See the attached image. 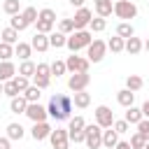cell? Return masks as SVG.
I'll list each match as a JSON object with an SVG mask.
<instances>
[{
	"mask_svg": "<svg viewBox=\"0 0 149 149\" xmlns=\"http://www.w3.org/2000/svg\"><path fill=\"white\" fill-rule=\"evenodd\" d=\"M0 37H2V42H7V44H16V42H19V30H14V28L9 26V28H5V30L0 33Z\"/></svg>",
	"mask_w": 149,
	"mask_h": 149,
	"instance_id": "28",
	"label": "cell"
},
{
	"mask_svg": "<svg viewBox=\"0 0 149 149\" xmlns=\"http://www.w3.org/2000/svg\"><path fill=\"white\" fill-rule=\"evenodd\" d=\"M9 142H12V140H9L7 135H5V137H0V149H12V144H9Z\"/></svg>",
	"mask_w": 149,
	"mask_h": 149,
	"instance_id": "48",
	"label": "cell"
},
{
	"mask_svg": "<svg viewBox=\"0 0 149 149\" xmlns=\"http://www.w3.org/2000/svg\"><path fill=\"white\" fill-rule=\"evenodd\" d=\"M0 95H2V81H0Z\"/></svg>",
	"mask_w": 149,
	"mask_h": 149,
	"instance_id": "53",
	"label": "cell"
},
{
	"mask_svg": "<svg viewBox=\"0 0 149 149\" xmlns=\"http://www.w3.org/2000/svg\"><path fill=\"white\" fill-rule=\"evenodd\" d=\"M40 95H42V88H37L35 84H30L26 91H23V98L28 102H40Z\"/></svg>",
	"mask_w": 149,
	"mask_h": 149,
	"instance_id": "26",
	"label": "cell"
},
{
	"mask_svg": "<svg viewBox=\"0 0 149 149\" xmlns=\"http://www.w3.org/2000/svg\"><path fill=\"white\" fill-rule=\"evenodd\" d=\"M114 14L123 21H130V19L137 16V5L133 0H116L114 2Z\"/></svg>",
	"mask_w": 149,
	"mask_h": 149,
	"instance_id": "4",
	"label": "cell"
},
{
	"mask_svg": "<svg viewBox=\"0 0 149 149\" xmlns=\"http://www.w3.org/2000/svg\"><path fill=\"white\" fill-rule=\"evenodd\" d=\"M21 16L28 21V26H33V23L37 21V9H35V7H26V9L21 12Z\"/></svg>",
	"mask_w": 149,
	"mask_h": 149,
	"instance_id": "39",
	"label": "cell"
},
{
	"mask_svg": "<svg viewBox=\"0 0 149 149\" xmlns=\"http://www.w3.org/2000/svg\"><path fill=\"white\" fill-rule=\"evenodd\" d=\"M68 2H70L72 7H77V9H79V7H84V2H86V0H68Z\"/></svg>",
	"mask_w": 149,
	"mask_h": 149,
	"instance_id": "50",
	"label": "cell"
},
{
	"mask_svg": "<svg viewBox=\"0 0 149 149\" xmlns=\"http://www.w3.org/2000/svg\"><path fill=\"white\" fill-rule=\"evenodd\" d=\"M123 37H119V35H114V37H109V42H107V49L112 51V54H121L123 51Z\"/></svg>",
	"mask_w": 149,
	"mask_h": 149,
	"instance_id": "29",
	"label": "cell"
},
{
	"mask_svg": "<svg viewBox=\"0 0 149 149\" xmlns=\"http://www.w3.org/2000/svg\"><path fill=\"white\" fill-rule=\"evenodd\" d=\"M72 105L79 107V109H86V107L91 105V93H86V91H74V95H72Z\"/></svg>",
	"mask_w": 149,
	"mask_h": 149,
	"instance_id": "19",
	"label": "cell"
},
{
	"mask_svg": "<svg viewBox=\"0 0 149 149\" xmlns=\"http://www.w3.org/2000/svg\"><path fill=\"white\" fill-rule=\"evenodd\" d=\"M49 70H51V77H61V74H65V72H68L65 61H54V63L49 65Z\"/></svg>",
	"mask_w": 149,
	"mask_h": 149,
	"instance_id": "35",
	"label": "cell"
},
{
	"mask_svg": "<svg viewBox=\"0 0 149 149\" xmlns=\"http://www.w3.org/2000/svg\"><path fill=\"white\" fill-rule=\"evenodd\" d=\"M84 144L88 149H100L102 147V128L98 123H86L84 126Z\"/></svg>",
	"mask_w": 149,
	"mask_h": 149,
	"instance_id": "3",
	"label": "cell"
},
{
	"mask_svg": "<svg viewBox=\"0 0 149 149\" xmlns=\"http://www.w3.org/2000/svg\"><path fill=\"white\" fill-rule=\"evenodd\" d=\"M12 81H14V86H16V91H19V93H23V91L30 86V77H23V74H14V79H12Z\"/></svg>",
	"mask_w": 149,
	"mask_h": 149,
	"instance_id": "33",
	"label": "cell"
},
{
	"mask_svg": "<svg viewBox=\"0 0 149 149\" xmlns=\"http://www.w3.org/2000/svg\"><path fill=\"white\" fill-rule=\"evenodd\" d=\"M2 93H5L7 98L19 95V91H16V86H14V81H12V79H9V81H2Z\"/></svg>",
	"mask_w": 149,
	"mask_h": 149,
	"instance_id": "43",
	"label": "cell"
},
{
	"mask_svg": "<svg viewBox=\"0 0 149 149\" xmlns=\"http://www.w3.org/2000/svg\"><path fill=\"white\" fill-rule=\"evenodd\" d=\"M65 40H68V35H63L61 30L58 33H49V47H54V49L65 47Z\"/></svg>",
	"mask_w": 149,
	"mask_h": 149,
	"instance_id": "24",
	"label": "cell"
},
{
	"mask_svg": "<svg viewBox=\"0 0 149 149\" xmlns=\"http://www.w3.org/2000/svg\"><path fill=\"white\" fill-rule=\"evenodd\" d=\"M91 19H93V12H91L88 7H79V9L74 12V16H72V23H74V30H84V28H88V23H91Z\"/></svg>",
	"mask_w": 149,
	"mask_h": 149,
	"instance_id": "10",
	"label": "cell"
},
{
	"mask_svg": "<svg viewBox=\"0 0 149 149\" xmlns=\"http://www.w3.org/2000/svg\"><path fill=\"white\" fill-rule=\"evenodd\" d=\"M130 126H135V123H140L144 116H142V109L140 107H135V105H130V107H126V116H123Z\"/></svg>",
	"mask_w": 149,
	"mask_h": 149,
	"instance_id": "21",
	"label": "cell"
},
{
	"mask_svg": "<svg viewBox=\"0 0 149 149\" xmlns=\"http://www.w3.org/2000/svg\"><path fill=\"white\" fill-rule=\"evenodd\" d=\"M68 137H70V142H84V130H68Z\"/></svg>",
	"mask_w": 149,
	"mask_h": 149,
	"instance_id": "47",
	"label": "cell"
},
{
	"mask_svg": "<svg viewBox=\"0 0 149 149\" xmlns=\"http://www.w3.org/2000/svg\"><path fill=\"white\" fill-rule=\"evenodd\" d=\"M114 149H133V147H130V144H128V142H121V140H119V142H116V147H114Z\"/></svg>",
	"mask_w": 149,
	"mask_h": 149,
	"instance_id": "51",
	"label": "cell"
},
{
	"mask_svg": "<svg viewBox=\"0 0 149 149\" xmlns=\"http://www.w3.org/2000/svg\"><path fill=\"white\" fill-rule=\"evenodd\" d=\"M2 9H5V14L14 16V14H19V9H21V2H19V0H5V2H2Z\"/></svg>",
	"mask_w": 149,
	"mask_h": 149,
	"instance_id": "34",
	"label": "cell"
},
{
	"mask_svg": "<svg viewBox=\"0 0 149 149\" xmlns=\"http://www.w3.org/2000/svg\"><path fill=\"white\" fill-rule=\"evenodd\" d=\"M30 79H33V84H35L37 88H42V91L51 84V77H49V74H33Z\"/></svg>",
	"mask_w": 149,
	"mask_h": 149,
	"instance_id": "36",
	"label": "cell"
},
{
	"mask_svg": "<svg viewBox=\"0 0 149 149\" xmlns=\"http://www.w3.org/2000/svg\"><path fill=\"white\" fill-rule=\"evenodd\" d=\"M26 107H28V100L23 98V93H19V95H14L9 100V109L14 114H26Z\"/></svg>",
	"mask_w": 149,
	"mask_h": 149,
	"instance_id": "17",
	"label": "cell"
},
{
	"mask_svg": "<svg viewBox=\"0 0 149 149\" xmlns=\"http://www.w3.org/2000/svg\"><path fill=\"white\" fill-rule=\"evenodd\" d=\"M51 126L47 123V121H37V123H33V128H30V137L35 140V142H42V140H47L49 135H51Z\"/></svg>",
	"mask_w": 149,
	"mask_h": 149,
	"instance_id": "12",
	"label": "cell"
},
{
	"mask_svg": "<svg viewBox=\"0 0 149 149\" xmlns=\"http://www.w3.org/2000/svg\"><path fill=\"white\" fill-rule=\"evenodd\" d=\"M58 30H61L63 35H70V33H74V23H72V19H61V23H58Z\"/></svg>",
	"mask_w": 149,
	"mask_h": 149,
	"instance_id": "41",
	"label": "cell"
},
{
	"mask_svg": "<svg viewBox=\"0 0 149 149\" xmlns=\"http://www.w3.org/2000/svg\"><path fill=\"white\" fill-rule=\"evenodd\" d=\"M88 65H91V61L84 58V56H77V54H72V56L65 58L68 72H88Z\"/></svg>",
	"mask_w": 149,
	"mask_h": 149,
	"instance_id": "6",
	"label": "cell"
},
{
	"mask_svg": "<svg viewBox=\"0 0 149 149\" xmlns=\"http://www.w3.org/2000/svg\"><path fill=\"white\" fill-rule=\"evenodd\" d=\"M142 49H147V51H149V37H147V40L142 42Z\"/></svg>",
	"mask_w": 149,
	"mask_h": 149,
	"instance_id": "52",
	"label": "cell"
},
{
	"mask_svg": "<svg viewBox=\"0 0 149 149\" xmlns=\"http://www.w3.org/2000/svg\"><path fill=\"white\" fill-rule=\"evenodd\" d=\"M112 128H114V130H116L119 135H123V133H128V128H130V123H128L126 119H119V121L114 119V123H112Z\"/></svg>",
	"mask_w": 149,
	"mask_h": 149,
	"instance_id": "44",
	"label": "cell"
},
{
	"mask_svg": "<svg viewBox=\"0 0 149 149\" xmlns=\"http://www.w3.org/2000/svg\"><path fill=\"white\" fill-rule=\"evenodd\" d=\"M91 42H93V33L84 28V30H74V33H70L68 40H65V47H68L72 54H77L79 49H86Z\"/></svg>",
	"mask_w": 149,
	"mask_h": 149,
	"instance_id": "2",
	"label": "cell"
},
{
	"mask_svg": "<svg viewBox=\"0 0 149 149\" xmlns=\"http://www.w3.org/2000/svg\"><path fill=\"white\" fill-rule=\"evenodd\" d=\"M147 2H149V0H147Z\"/></svg>",
	"mask_w": 149,
	"mask_h": 149,
	"instance_id": "55",
	"label": "cell"
},
{
	"mask_svg": "<svg viewBox=\"0 0 149 149\" xmlns=\"http://www.w3.org/2000/svg\"><path fill=\"white\" fill-rule=\"evenodd\" d=\"M51 149H68L70 147V137H68V128H54L49 135Z\"/></svg>",
	"mask_w": 149,
	"mask_h": 149,
	"instance_id": "9",
	"label": "cell"
},
{
	"mask_svg": "<svg viewBox=\"0 0 149 149\" xmlns=\"http://www.w3.org/2000/svg\"><path fill=\"white\" fill-rule=\"evenodd\" d=\"M91 84V74L88 72H72L68 79V88L70 91H86V86Z\"/></svg>",
	"mask_w": 149,
	"mask_h": 149,
	"instance_id": "7",
	"label": "cell"
},
{
	"mask_svg": "<svg viewBox=\"0 0 149 149\" xmlns=\"http://www.w3.org/2000/svg\"><path fill=\"white\" fill-rule=\"evenodd\" d=\"M16 74V65L12 61H0V81H9Z\"/></svg>",
	"mask_w": 149,
	"mask_h": 149,
	"instance_id": "16",
	"label": "cell"
},
{
	"mask_svg": "<svg viewBox=\"0 0 149 149\" xmlns=\"http://www.w3.org/2000/svg\"><path fill=\"white\" fill-rule=\"evenodd\" d=\"M9 26H12L14 30H19V33H21V30H26V28H28V21H26V19L21 16V12H19V14H14V16L9 19Z\"/></svg>",
	"mask_w": 149,
	"mask_h": 149,
	"instance_id": "30",
	"label": "cell"
},
{
	"mask_svg": "<svg viewBox=\"0 0 149 149\" xmlns=\"http://www.w3.org/2000/svg\"><path fill=\"white\" fill-rule=\"evenodd\" d=\"M116 35H119V37H123V40L133 37V35H135V28H133V23H130V21H121V23L116 26Z\"/></svg>",
	"mask_w": 149,
	"mask_h": 149,
	"instance_id": "23",
	"label": "cell"
},
{
	"mask_svg": "<svg viewBox=\"0 0 149 149\" xmlns=\"http://www.w3.org/2000/svg\"><path fill=\"white\" fill-rule=\"evenodd\" d=\"M142 149H149V142H147V144H144V147H142Z\"/></svg>",
	"mask_w": 149,
	"mask_h": 149,
	"instance_id": "54",
	"label": "cell"
},
{
	"mask_svg": "<svg viewBox=\"0 0 149 149\" xmlns=\"http://www.w3.org/2000/svg\"><path fill=\"white\" fill-rule=\"evenodd\" d=\"M142 86H144L142 77H137V74H128V77H126V88H128V91L135 93V91H140Z\"/></svg>",
	"mask_w": 149,
	"mask_h": 149,
	"instance_id": "25",
	"label": "cell"
},
{
	"mask_svg": "<svg viewBox=\"0 0 149 149\" xmlns=\"http://www.w3.org/2000/svg\"><path fill=\"white\" fill-rule=\"evenodd\" d=\"M135 126H137V133L149 142V119H142V121H140V123H135Z\"/></svg>",
	"mask_w": 149,
	"mask_h": 149,
	"instance_id": "46",
	"label": "cell"
},
{
	"mask_svg": "<svg viewBox=\"0 0 149 149\" xmlns=\"http://www.w3.org/2000/svg\"><path fill=\"white\" fill-rule=\"evenodd\" d=\"M93 116H95V123H98L100 128H109V126L114 123V112H112L107 105H98L95 112H93Z\"/></svg>",
	"mask_w": 149,
	"mask_h": 149,
	"instance_id": "8",
	"label": "cell"
},
{
	"mask_svg": "<svg viewBox=\"0 0 149 149\" xmlns=\"http://www.w3.org/2000/svg\"><path fill=\"white\" fill-rule=\"evenodd\" d=\"M12 56H14V44L0 42V61H9Z\"/></svg>",
	"mask_w": 149,
	"mask_h": 149,
	"instance_id": "38",
	"label": "cell"
},
{
	"mask_svg": "<svg viewBox=\"0 0 149 149\" xmlns=\"http://www.w3.org/2000/svg\"><path fill=\"white\" fill-rule=\"evenodd\" d=\"M14 56H19L21 61H28V58L33 56V47H30L28 42H16V44H14Z\"/></svg>",
	"mask_w": 149,
	"mask_h": 149,
	"instance_id": "20",
	"label": "cell"
},
{
	"mask_svg": "<svg viewBox=\"0 0 149 149\" xmlns=\"http://www.w3.org/2000/svg\"><path fill=\"white\" fill-rule=\"evenodd\" d=\"M140 109H142V116H144V119H149V100H144V105H142Z\"/></svg>",
	"mask_w": 149,
	"mask_h": 149,
	"instance_id": "49",
	"label": "cell"
},
{
	"mask_svg": "<svg viewBox=\"0 0 149 149\" xmlns=\"http://www.w3.org/2000/svg\"><path fill=\"white\" fill-rule=\"evenodd\" d=\"M128 144H130L133 149H142V147L147 144V140H144V137H142L140 133H133V135H130V142H128Z\"/></svg>",
	"mask_w": 149,
	"mask_h": 149,
	"instance_id": "45",
	"label": "cell"
},
{
	"mask_svg": "<svg viewBox=\"0 0 149 149\" xmlns=\"http://www.w3.org/2000/svg\"><path fill=\"white\" fill-rule=\"evenodd\" d=\"M23 135H26V130H23L21 123H9V126H7V137H9V140H21Z\"/></svg>",
	"mask_w": 149,
	"mask_h": 149,
	"instance_id": "27",
	"label": "cell"
},
{
	"mask_svg": "<svg viewBox=\"0 0 149 149\" xmlns=\"http://www.w3.org/2000/svg\"><path fill=\"white\" fill-rule=\"evenodd\" d=\"M26 116H28L33 123H37V121H47V119H49L47 107H42L40 102H28V107H26Z\"/></svg>",
	"mask_w": 149,
	"mask_h": 149,
	"instance_id": "11",
	"label": "cell"
},
{
	"mask_svg": "<svg viewBox=\"0 0 149 149\" xmlns=\"http://www.w3.org/2000/svg\"><path fill=\"white\" fill-rule=\"evenodd\" d=\"M37 19H44V21H54V23H56V12H54L51 7H44V9L37 12Z\"/></svg>",
	"mask_w": 149,
	"mask_h": 149,
	"instance_id": "42",
	"label": "cell"
},
{
	"mask_svg": "<svg viewBox=\"0 0 149 149\" xmlns=\"http://www.w3.org/2000/svg\"><path fill=\"white\" fill-rule=\"evenodd\" d=\"M19 74H23V77H33L35 74V63L28 58V61H21V65H19V70H16Z\"/></svg>",
	"mask_w": 149,
	"mask_h": 149,
	"instance_id": "32",
	"label": "cell"
},
{
	"mask_svg": "<svg viewBox=\"0 0 149 149\" xmlns=\"http://www.w3.org/2000/svg\"><path fill=\"white\" fill-rule=\"evenodd\" d=\"M70 112H72V98L65 95V93H58V95H51L49 105H47V114L56 121H68L70 119Z\"/></svg>",
	"mask_w": 149,
	"mask_h": 149,
	"instance_id": "1",
	"label": "cell"
},
{
	"mask_svg": "<svg viewBox=\"0 0 149 149\" xmlns=\"http://www.w3.org/2000/svg\"><path fill=\"white\" fill-rule=\"evenodd\" d=\"M107 28V19H102V16H95V19H91V23H88V30L91 33H102Z\"/></svg>",
	"mask_w": 149,
	"mask_h": 149,
	"instance_id": "31",
	"label": "cell"
},
{
	"mask_svg": "<svg viewBox=\"0 0 149 149\" xmlns=\"http://www.w3.org/2000/svg\"><path fill=\"white\" fill-rule=\"evenodd\" d=\"M70 123H68V130H84V126H86V121H84V116H70L68 119Z\"/></svg>",
	"mask_w": 149,
	"mask_h": 149,
	"instance_id": "37",
	"label": "cell"
},
{
	"mask_svg": "<svg viewBox=\"0 0 149 149\" xmlns=\"http://www.w3.org/2000/svg\"><path fill=\"white\" fill-rule=\"evenodd\" d=\"M116 102H119L121 107H130V105L135 102V93L128 91V88H121V91L116 93Z\"/></svg>",
	"mask_w": 149,
	"mask_h": 149,
	"instance_id": "22",
	"label": "cell"
},
{
	"mask_svg": "<svg viewBox=\"0 0 149 149\" xmlns=\"http://www.w3.org/2000/svg\"><path fill=\"white\" fill-rule=\"evenodd\" d=\"M119 142V133L109 126V128H102V147L105 149H114Z\"/></svg>",
	"mask_w": 149,
	"mask_h": 149,
	"instance_id": "14",
	"label": "cell"
},
{
	"mask_svg": "<svg viewBox=\"0 0 149 149\" xmlns=\"http://www.w3.org/2000/svg\"><path fill=\"white\" fill-rule=\"evenodd\" d=\"M123 51H128L130 56H137V54L142 51V40H140V37H135V35H133V37H128V40L123 42Z\"/></svg>",
	"mask_w": 149,
	"mask_h": 149,
	"instance_id": "18",
	"label": "cell"
},
{
	"mask_svg": "<svg viewBox=\"0 0 149 149\" xmlns=\"http://www.w3.org/2000/svg\"><path fill=\"white\" fill-rule=\"evenodd\" d=\"M35 26H37V33H44V35H49V33H51V28H54V21L37 19V21H35Z\"/></svg>",
	"mask_w": 149,
	"mask_h": 149,
	"instance_id": "40",
	"label": "cell"
},
{
	"mask_svg": "<svg viewBox=\"0 0 149 149\" xmlns=\"http://www.w3.org/2000/svg\"><path fill=\"white\" fill-rule=\"evenodd\" d=\"M105 51H107V42L93 40V42L86 47V58H88L91 63H100V61L105 58Z\"/></svg>",
	"mask_w": 149,
	"mask_h": 149,
	"instance_id": "5",
	"label": "cell"
},
{
	"mask_svg": "<svg viewBox=\"0 0 149 149\" xmlns=\"http://www.w3.org/2000/svg\"><path fill=\"white\" fill-rule=\"evenodd\" d=\"M30 47H33V51L44 54V51L49 49V35H44V33H35L33 40H30Z\"/></svg>",
	"mask_w": 149,
	"mask_h": 149,
	"instance_id": "13",
	"label": "cell"
},
{
	"mask_svg": "<svg viewBox=\"0 0 149 149\" xmlns=\"http://www.w3.org/2000/svg\"><path fill=\"white\" fill-rule=\"evenodd\" d=\"M93 7H95V14H98V16H102V19L112 16V12H114L112 0H93Z\"/></svg>",
	"mask_w": 149,
	"mask_h": 149,
	"instance_id": "15",
	"label": "cell"
}]
</instances>
